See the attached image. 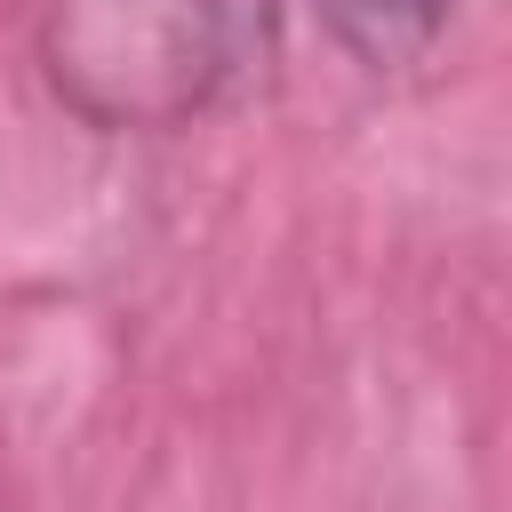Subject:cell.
<instances>
[{
  "mask_svg": "<svg viewBox=\"0 0 512 512\" xmlns=\"http://www.w3.org/2000/svg\"><path fill=\"white\" fill-rule=\"evenodd\" d=\"M232 64V0H56L48 72L104 128H168Z\"/></svg>",
  "mask_w": 512,
  "mask_h": 512,
  "instance_id": "1",
  "label": "cell"
},
{
  "mask_svg": "<svg viewBox=\"0 0 512 512\" xmlns=\"http://www.w3.org/2000/svg\"><path fill=\"white\" fill-rule=\"evenodd\" d=\"M448 8H456V0H320L328 32H336L344 56L368 64V72H400V64H416V56L440 40Z\"/></svg>",
  "mask_w": 512,
  "mask_h": 512,
  "instance_id": "2",
  "label": "cell"
}]
</instances>
